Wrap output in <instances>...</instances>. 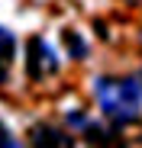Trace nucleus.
<instances>
[{"mask_svg":"<svg viewBox=\"0 0 142 148\" xmlns=\"http://www.w3.org/2000/svg\"><path fill=\"white\" fill-rule=\"evenodd\" d=\"M94 97L113 122H132L142 113V87L132 77H97Z\"/></svg>","mask_w":142,"mask_h":148,"instance_id":"obj_1","label":"nucleus"},{"mask_svg":"<svg viewBox=\"0 0 142 148\" xmlns=\"http://www.w3.org/2000/svg\"><path fill=\"white\" fill-rule=\"evenodd\" d=\"M26 71H29V77L32 81H42V77H49V74L58 71V58H55V48L45 42V39H29L26 45Z\"/></svg>","mask_w":142,"mask_h":148,"instance_id":"obj_2","label":"nucleus"},{"mask_svg":"<svg viewBox=\"0 0 142 148\" xmlns=\"http://www.w3.org/2000/svg\"><path fill=\"white\" fill-rule=\"evenodd\" d=\"M32 148H71V138H68L61 129L36 126V129H32Z\"/></svg>","mask_w":142,"mask_h":148,"instance_id":"obj_3","label":"nucleus"},{"mask_svg":"<svg viewBox=\"0 0 142 148\" xmlns=\"http://www.w3.org/2000/svg\"><path fill=\"white\" fill-rule=\"evenodd\" d=\"M65 45H68L71 58H84V55H87V45H84V39H81L74 29H65Z\"/></svg>","mask_w":142,"mask_h":148,"instance_id":"obj_4","label":"nucleus"},{"mask_svg":"<svg viewBox=\"0 0 142 148\" xmlns=\"http://www.w3.org/2000/svg\"><path fill=\"white\" fill-rule=\"evenodd\" d=\"M10 58H13V36L10 29L0 26V61H10Z\"/></svg>","mask_w":142,"mask_h":148,"instance_id":"obj_5","label":"nucleus"},{"mask_svg":"<svg viewBox=\"0 0 142 148\" xmlns=\"http://www.w3.org/2000/svg\"><path fill=\"white\" fill-rule=\"evenodd\" d=\"M3 74H7V61H0V81H3Z\"/></svg>","mask_w":142,"mask_h":148,"instance_id":"obj_6","label":"nucleus"}]
</instances>
